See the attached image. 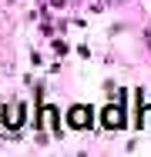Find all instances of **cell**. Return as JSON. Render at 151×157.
<instances>
[{
  "mask_svg": "<svg viewBox=\"0 0 151 157\" xmlns=\"http://www.w3.org/2000/svg\"><path fill=\"white\" fill-rule=\"evenodd\" d=\"M74 124H88V114H84V107H77V110H74Z\"/></svg>",
  "mask_w": 151,
  "mask_h": 157,
  "instance_id": "cell-1",
  "label": "cell"
}]
</instances>
